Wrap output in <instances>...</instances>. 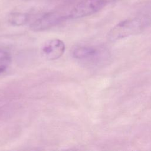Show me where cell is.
Listing matches in <instances>:
<instances>
[{"label": "cell", "mask_w": 151, "mask_h": 151, "mask_svg": "<svg viewBox=\"0 0 151 151\" xmlns=\"http://www.w3.org/2000/svg\"><path fill=\"white\" fill-rule=\"evenodd\" d=\"M65 46L63 41L52 38L45 41L41 50L42 56L46 60L52 61L59 58L64 52Z\"/></svg>", "instance_id": "obj_5"}, {"label": "cell", "mask_w": 151, "mask_h": 151, "mask_svg": "<svg viewBox=\"0 0 151 151\" xmlns=\"http://www.w3.org/2000/svg\"><path fill=\"white\" fill-rule=\"evenodd\" d=\"M150 24L151 18L149 17L126 19L119 22L110 30L107 38L110 41H116L140 33Z\"/></svg>", "instance_id": "obj_2"}, {"label": "cell", "mask_w": 151, "mask_h": 151, "mask_svg": "<svg viewBox=\"0 0 151 151\" xmlns=\"http://www.w3.org/2000/svg\"><path fill=\"white\" fill-rule=\"evenodd\" d=\"M11 57L9 52L6 50L0 48V73L4 72L9 65Z\"/></svg>", "instance_id": "obj_7"}, {"label": "cell", "mask_w": 151, "mask_h": 151, "mask_svg": "<svg viewBox=\"0 0 151 151\" xmlns=\"http://www.w3.org/2000/svg\"><path fill=\"white\" fill-rule=\"evenodd\" d=\"M72 56L86 65L102 66L107 64L111 59L109 50L101 45H79L71 51Z\"/></svg>", "instance_id": "obj_1"}, {"label": "cell", "mask_w": 151, "mask_h": 151, "mask_svg": "<svg viewBox=\"0 0 151 151\" xmlns=\"http://www.w3.org/2000/svg\"><path fill=\"white\" fill-rule=\"evenodd\" d=\"M29 20V15L26 13L13 12L8 17V22L14 26H21L27 24Z\"/></svg>", "instance_id": "obj_6"}, {"label": "cell", "mask_w": 151, "mask_h": 151, "mask_svg": "<svg viewBox=\"0 0 151 151\" xmlns=\"http://www.w3.org/2000/svg\"><path fill=\"white\" fill-rule=\"evenodd\" d=\"M110 0H82L67 15L68 18H80L96 13L103 8Z\"/></svg>", "instance_id": "obj_3"}, {"label": "cell", "mask_w": 151, "mask_h": 151, "mask_svg": "<svg viewBox=\"0 0 151 151\" xmlns=\"http://www.w3.org/2000/svg\"><path fill=\"white\" fill-rule=\"evenodd\" d=\"M67 18V15L56 12L47 13L34 21L31 28L35 31H41L49 29L58 24Z\"/></svg>", "instance_id": "obj_4"}]
</instances>
